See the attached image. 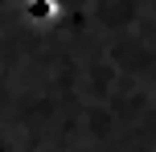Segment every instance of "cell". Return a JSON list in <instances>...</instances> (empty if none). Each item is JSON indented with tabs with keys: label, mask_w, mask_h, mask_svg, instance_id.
Returning <instances> with one entry per match:
<instances>
[{
	"label": "cell",
	"mask_w": 156,
	"mask_h": 152,
	"mask_svg": "<svg viewBox=\"0 0 156 152\" xmlns=\"http://www.w3.org/2000/svg\"><path fill=\"white\" fill-rule=\"evenodd\" d=\"M58 12H62V8H58V0H21V16L29 25H54L58 21Z\"/></svg>",
	"instance_id": "obj_1"
}]
</instances>
